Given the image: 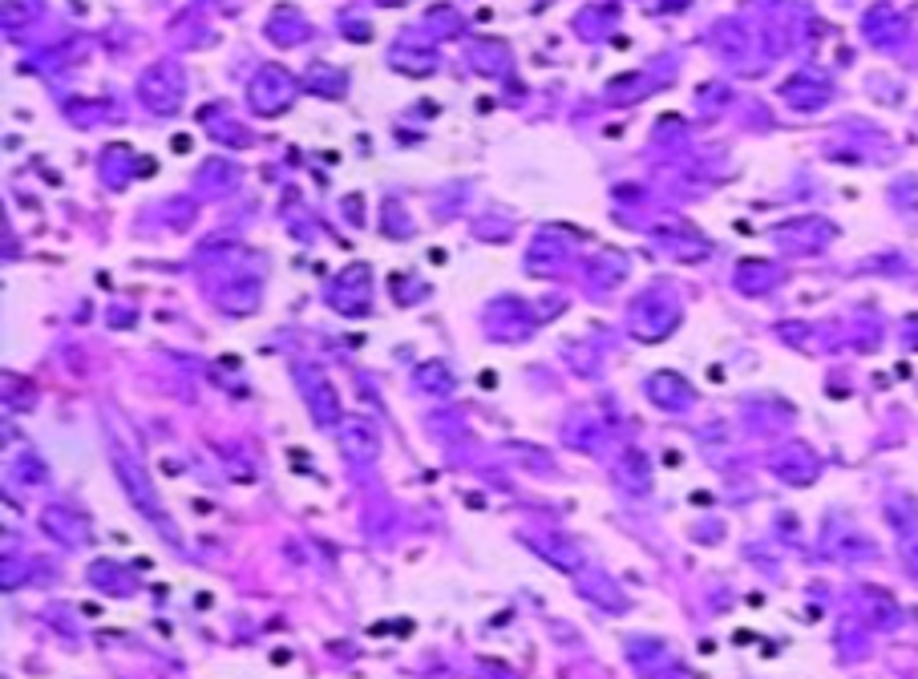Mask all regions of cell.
<instances>
[{
  "instance_id": "7a4b0ae2",
  "label": "cell",
  "mask_w": 918,
  "mask_h": 679,
  "mask_svg": "<svg viewBox=\"0 0 918 679\" xmlns=\"http://www.w3.org/2000/svg\"><path fill=\"white\" fill-rule=\"evenodd\" d=\"M332 404H336L332 384H328V380H316V420H324V425H328V420H336L340 409H332Z\"/></svg>"
},
{
  "instance_id": "6da1fadb",
  "label": "cell",
  "mask_w": 918,
  "mask_h": 679,
  "mask_svg": "<svg viewBox=\"0 0 918 679\" xmlns=\"http://www.w3.org/2000/svg\"><path fill=\"white\" fill-rule=\"evenodd\" d=\"M340 449L352 461H372L377 457V428L369 420H344V433H340Z\"/></svg>"
}]
</instances>
